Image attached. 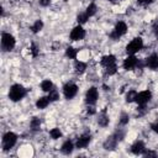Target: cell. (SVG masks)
Returning <instances> with one entry per match:
<instances>
[{"label": "cell", "mask_w": 158, "mask_h": 158, "mask_svg": "<svg viewBox=\"0 0 158 158\" xmlns=\"http://www.w3.org/2000/svg\"><path fill=\"white\" fill-rule=\"evenodd\" d=\"M49 98H46V96H43V98H40L38 100H37V102H36V105H37V107L38 109H44L48 104H49Z\"/></svg>", "instance_id": "14"}, {"label": "cell", "mask_w": 158, "mask_h": 158, "mask_svg": "<svg viewBox=\"0 0 158 158\" xmlns=\"http://www.w3.org/2000/svg\"><path fill=\"white\" fill-rule=\"evenodd\" d=\"M151 93L149 91H141V93H138L137 95H136V101L139 104V105H144L146 102H148L149 100H151Z\"/></svg>", "instance_id": "8"}, {"label": "cell", "mask_w": 158, "mask_h": 158, "mask_svg": "<svg viewBox=\"0 0 158 158\" xmlns=\"http://www.w3.org/2000/svg\"><path fill=\"white\" fill-rule=\"evenodd\" d=\"M72 151H73V143L70 141H65L62 146V152L65 153V154H69Z\"/></svg>", "instance_id": "16"}, {"label": "cell", "mask_w": 158, "mask_h": 158, "mask_svg": "<svg viewBox=\"0 0 158 158\" xmlns=\"http://www.w3.org/2000/svg\"><path fill=\"white\" fill-rule=\"evenodd\" d=\"M136 95H137V93H136L135 90H130V91L127 93V95H126V100H127L128 102H131V101H133V100L136 99Z\"/></svg>", "instance_id": "21"}, {"label": "cell", "mask_w": 158, "mask_h": 158, "mask_svg": "<svg viewBox=\"0 0 158 158\" xmlns=\"http://www.w3.org/2000/svg\"><path fill=\"white\" fill-rule=\"evenodd\" d=\"M42 26H43V23H42V21L41 20H37L36 22H35V25L32 26V31L36 33V32H38L41 28H42Z\"/></svg>", "instance_id": "23"}, {"label": "cell", "mask_w": 158, "mask_h": 158, "mask_svg": "<svg viewBox=\"0 0 158 158\" xmlns=\"http://www.w3.org/2000/svg\"><path fill=\"white\" fill-rule=\"evenodd\" d=\"M137 65V58L135 57V56H128L126 59H125V62H123V67H125V69H132L133 67H136Z\"/></svg>", "instance_id": "10"}, {"label": "cell", "mask_w": 158, "mask_h": 158, "mask_svg": "<svg viewBox=\"0 0 158 158\" xmlns=\"http://www.w3.org/2000/svg\"><path fill=\"white\" fill-rule=\"evenodd\" d=\"M31 51H32V56H33V57H36V56H37V48H36V46H35V44H32Z\"/></svg>", "instance_id": "32"}, {"label": "cell", "mask_w": 158, "mask_h": 158, "mask_svg": "<svg viewBox=\"0 0 158 158\" xmlns=\"http://www.w3.org/2000/svg\"><path fill=\"white\" fill-rule=\"evenodd\" d=\"M84 36H85V31H84V28H83L81 26L74 27V28L72 30V32H70V38H72L73 41L81 40V38H84Z\"/></svg>", "instance_id": "7"}, {"label": "cell", "mask_w": 158, "mask_h": 158, "mask_svg": "<svg viewBox=\"0 0 158 158\" xmlns=\"http://www.w3.org/2000/svg\"><path fill=\"white\" fill-rule=\"evenodd\" d=\"M63 91H64V95L67 99H72L75 96L77 91H78V86L73 83H69V84H65L64 88H63Z\"/></svg>", "instance_id": "5"}, {"label": "cell", "mask_w": 158, "mask_h": 158, "mask_svg": "<svg viewBox=\"0 0 158 158\" xmlns=\"http://www.w3.org/2000/svg\"><path fill=\"white\" fill-rule=\"evenodd\" d=\"M153 28H154V32H156V35H158V21L154 23V27H153Z\"/></svg>", "instance_id": "35"}, {"label": "cell", "mask_w": 158, "mask_h": 158, "mask_svg": "<svg viewBox=\"0 0 158 158\" xmlns=\"http://www.w3.org/2000/svg\"><path fill=\"white\" fill-rule=\"evenodd\" d=\"M26 95V89L20 85V84H15L11 86L10 89V93H9V98L12 100V101H19L21 100L23 96Z\"/></svg>", "instance_id": "1"}, {"label": "cell", "mask_w": 158, "mask_h": 158, "mask_svg": "<svg viewBox=\"0 0 158 158\" xmlns=\"http://www.w3.org/2000/svg\"><path fill=\"white\" fill-rule=\"evenodd\" d=\"M16 139H17V137H16L15 133L7 132V133L4 136V138H2V147H4V149H5V151L10 149V148L16 143Z\"/></svg>", "instance_id": "3"}, {"label": "cell", "mask_w": 158, "mask_h": 158, "mask_svg": "<svg viewBox=\"0 0 158 158\" xmlns=\"http://www.w3.org/2000/svg\"><path fill=\"white\" fill-rule=\"evenodd\" d=\"M152 128H153V131H154V132H157V133H158V121H157L156 123H153V125H152Z\"/></svg>", "instance_id": "34"}, {"label": "cell", "mask_w": 158, "mask_h": 158, "mask_svg": "<svg viewBox=\"0 0 158 158\" xmlns=\"http://www.w3.org/2000/svg\"><path fill=\"white\" fill-rule=\"evenodd\" d=\"M48 98H49V100H51V101H54V100H57V99H58V93H57L56 90H53V89H52V90L49 91Z\"/></svg>", "instance_id": "27"}, {"label": "cell", "mask_w": 158, "mask_h": 158, "mask_svg": "<svg viewBox=\"0 0 158 158\" xmlns=\"http://www.w3.org/2000/svg\"><path fill=\"white\" fill-rule=\"evenodd\" d=\"M131 151L135 154H142V153H144V144H143V142H141V141L135 142L132 144V147H131Z\"/></svg>", "instance_id": "11"}, {"label": "cell", "mask_w": 158, "mask_h": 158, "mask_svg": "<svg viewBox=\"0 0 158 158\" xmlns=\"http://www.w3.org/2000/svg\"><path fill=\"white\" fill-rule=\"evenodd\" d=\"M101 64H102L104 67L115 64V57H114V56H105V57L101 59Z\"/></svg>", "instance_id": "15"}, {"label": "cell", "mask_w": 158, "mask_h": 158, "mask_svg": "<svg viewBox=\"0 0 158 158\" xmlns=\"http://www.w3.org/2000/svg\"><path fill=\"white\" fill-rule=\"evenodd\" d=\"M153 0H138L139 4H143V5H147V4H151Z\"/></svg>", "instance_id": "33"}, {"label": "cell", "mask_w": 158, "mask_h": 158, "mask_svg": "<svg viewBox=\"0 0 158 158\" xmlns=\"http://www.w3.org/2000/svg\"><path fill=\"white\" fill-rule=\"evenodd\" d=\"M106 68V74H109V75H111V74H115L116 73V64H111V65H107V67H105Z\"/></svg>", "instance_id": "25"}, {"label": "cell", "mask_w": 158, "mask_h": 158, "mask_svg": "<svg viewBox=\"0 0 158 158\" xmlns=\"http://www.w3.org/2000/svg\"><path fill=\"white\" fill-rule=\"evenodd\" d=\"M142 46H143L142 40H141V38H135V40H132V41L127 44L126 51H127L128 54H135L136 52H138V51L142 48Z\"/></svg>", "instance_id": "2"}, {"label": "cell", "mask_w": 158, "mask_h": 158, "mask_svg": "<svg viewBox=\"0 0 158 158\" xmlns=\"http://www.w3.org/2000/svg\"><path fill=\"white\" fill-rule=\"evenodd\" d=\"M147 65L149 67V68H152V69H156V68H158V56L157 54H152L151 57H148L147 58Z\"/></svg>", "instance_id": "13"}, {"label": "cell", "mask_w": 158, "mask_h": 158, "mask_svg": "<svg viewBox=\"0 0 158 158\" xmlns=\"http://www.w3.org/2000/svg\"><path fill=\"white\" fill-rule=\"evenodd\" d=\"M116 141H117V138H115V139H114V137L109 138V139L105 142V144H104V146H105V148H106V149H114Z\"/></svg>", "instance_id": "18"}, {"label": "cell", "mask_w": 158, "mask_h": 158, "mask_svg": "<svg viewBox=\"0 0 158 158\" xmlns=\"http://www.w3.org/2000/svg\"><path fill=\"white\" fill-rule=\"evenodd\" d=\"M98 99V90L96 88H90L86 91V102L88 104H94Z\"/></svg>", "instance_id": "9"}, {"label": "cell", "mask_w": 158, "mask_h": 158, "mask_svg": "<svg viewBox=\"0 0 158 158\" xmlns=\"http://www.w3.org/2000/svg\"><path fill=\"white\" fill-rule=\"evenodd\" d=\"M126 30H127V26H126V23L125 22H118L117 25H116V27H115V30H114V32L111 33V38H114V40H117L120 36H122L125 32H126Z\"/></svg>", "instance_id": "6"}, {"label": "cell", "mask_w": 158, "mask_h": 158, "mask_svg": "<svg viewBox=\"0 0 158 158\" xmlns=\"http://www.w3.org/2000/svg\"><path fill=\"white\" fill-rule=\"evenodd\" d=\"M95 11H96L95 4H90V5L88 6V9H86V15H88V16H93V15L95 14Z\"/></svg>", "instance_id": "22"}, {"label": "cell", "mask_w": 158, "mask_h": 158, "mask_svg": "<svg viewBox=\"0 0 158 158\" xmlns=\"http://www.w3.org/2000/svg\"><path fill=\"white\" fill-rule=\"evenodd\" d=\"M127 122H128V116H127L126 114H122V116H121V123L125 125V123H127Z\"/></svg>", "instance_id": "30"}, {"label": "cell", "mask_w": 158, "mask_h": 158, "mask_svg": "<svg viewBox=\"0 0 158 158\" xmlns=\"http://www.w3.org/2000/svg\"><path fill=\"white\" fill-rule=\"evenodd\" d=\"M107 122H109V118L106 117V115H105V114H102V115L99 117V123H100L101 126H106V125H107Z\"/></svg>", "instance_id": "26"}, {"label": "cell", "mask_w": 158, "mask_h": 158, "mask_svg": "<svg viewBox=\"0 0 158 158\" xmlns=\"http://www.w3.org/2000/svg\"><path fill=\"white\" fill-rule=\"evenodd\" d=\"M85 68H86V64L85 63H83V62H75V70L78 73H83Z\"/></svg>", "instance_id": "20"}, {"label": "cell", "mask_w": 158, "mask_h": 158, "mask_svg": "<svg viewBox=\"0 0 158 158\" xmlns=\"http://www.w3.org/2000/svg\"><path fill=\"white\" fill-rule=\"evenodd\" d=\"M41 88H42V90H44V91H51L52 88H53V84H52L49 80H43V81L41 83Z\"/></svg>", "instance_id": "17"}, {"label": "cell", "mask_w": 158, "mask_h": 158, "mask_svg": "<svg viewBox=\"0 0 158 158\" xmlns=\"http://www.w3.org/2000/svg\"><path fill=\"white\" fill-rule=\"evenodd\" d=\"M65 54L69 58H75L77 57V49H74L73 47H68L67 51H65Z\"/></svg>", "instance_id": "19"}, {"label": "cell", "mask_w": 158, "mask_h": 158, "mask_svg": "<svg viewBox=\"0 0 158 158\" xmlns=\"http://www.w3.org/2000/svg\"><path fill=\"white\" fill-rule=\"evenodd\" d=\"M88 15H86V12L85 14H80L79 16H78V22H80V23H84L86 20H88Z\"/></svg>", "instance_id": "29"}, {"label": "cell", "mask_w": 158, "mask_h": 158, "mask_svg": "<svg viewBox=\"0 0 158 158\" xmlns=\"http://www.w3.org/2000/svg\"><path fill=\"white\" fill-rule=\"evenodd\" d=\"M90 135H83L80 138H78V141H77V147L78 148H84V147H86L88 146V143L90 142Z\"/></svg>", "instance_id": "12"}, {"label": "cell", "mask_w": 158, "mask_h": 158, "mask_svg": "<svg viewBox=\"0 0 158 158\" xmlns=\"http://www.w3.org/2000/svg\"><path fill=\"white\" fill-rule=\"evenodd\" d=\"M40 1V4L42 5V6H47V5H49V2H51V0H38Z\"/></svg>", "instance_id": "31"}, {"label": "cell", "mask_w": 158, "mask_h": 158, "mask_svg": "<svg viewBox=\"0 0 158 158\" xmlns=\"http://www.w3.org/2000/svg\"><path fill=\"white\" fill-rule=\"evenodd\" d=\"M111 1H115V0H111Z\"/></svg>", "instance_id": "36"}, {"label": "cell", "mask_w": 158, "mask_h": 158, "mask_svg": "<svg viewBox=\"0 0 158 158\" xmlns=\"http://www.w3.org/2000/svg\"><path fill=\"white\" fill-rule=\"evenodd\" d=\"M40 120L37 118V117H33L32 118V121H31V127H32V130H35V131H37L38 128H40Z\"/></svg>", "instance_id": "24"}, {"label": "cell", "mask_w": 158, "mask_h": 158, "mask_svg": "<svg viewBox=\"0 0 158 158\" xmlns=\"http://www.w3.org/2000/svg\"><path fill=\"white\" fill-rule=\"evenodd\" d=\"M51 136H52V138H59L62 136V133H60V131L58 128H53L51 131Z\"/></svg>", "instance_id": "28"}, {"label": "cell", "mask_w": 158, "mask_h": 158, "mask_svg": "<svg viewBox=\"0 0 158 158\" xmlns=\"http://www.w3.org/2000/svg\"><path fill=\"white\" fill-rule=\"evenodd\" d=\"M1 44H2V48L5 51H11L14 48V46H15V38L10 33H2Z\"/></svg>", "instance_id": "4"}]
</instances>
